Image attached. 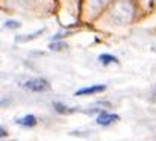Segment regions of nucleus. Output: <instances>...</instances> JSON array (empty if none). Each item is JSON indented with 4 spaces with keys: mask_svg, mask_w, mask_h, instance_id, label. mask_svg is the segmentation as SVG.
<instances>
[{
    "mask_svg": "<svg viewBox=\"0 0 156 141\" xmlns=\"http://www.w3.org/2000/svg\"><path fill=\"white\" fill-rule=\"evenodd\" d=\"M5 26H6V27H12V29H17V27H20V23H14V21H6V23H5Z\"/></svg>",
    "mask_w": 156,
    "mask_h": 141,
    "instance_id": "8",
    "label": "nucleus"
},
{
    "mask_svg": "<svg viewBox=\"0 0 156 141\" xmlns=\"http://www.w3.org/2000/svg\"><path fill=\"white\" fill-rule=\"evenodd\" d=\"M106 90V87L105 85H93V87H85V88H80V90H77L74 96H77V97H80V96H90V94H97V93H102Z\"/></svg>",
    "mask_w": 156,
    "mask_h": 141,
    "instance_id": "3",
    "label": "nucleus"
},
{
    "mask_svg": "<svg viewBox=\"0 0 156 141\" xmlns=\"http://www.w3.org/2000/svg\"><path fill=\"white\" fill-rule=\"evenodd\" d=\"M15 123L20 125V126H24V128H32V126L37 125V117L29 114V115H24V117H21V118H17Z\"/></svg>",
    "mask_w": 156,
    "mask_h": 141,
    "instance_id": "4",
    "label": "nucleus"
},
{
    "mask_svg": "<svg viewBox=\"0 0 156 141\" xmlns=\"http://www.w3.org/2000/svg\"><path fill=\"white\" fill-rule=\"evenodd\" d=\"M44 29H41V31H38V32H35L34 35H29V37H18L17 38V41H29V40H34V38H37V37H40V34L43 32Z\"/></svg>",
    "mask_w": 156,
    "mask_h": 141,
    "instance_id": "7",
    "label": "nucleus"
},
{
    "mask_svg": "<svg viewBox=\"0 0 156 141\" xmlns=\"http://www.w3.org/2000/svg\"><path fill=\"white\" fill-rule=\"evenodd\" d=\"M118 120H120V117H118L117 114L100 112L96 121H97V125H100V126H109V125H112V123H115V121H118Z\"/></svg>",
    "mask_w": 156,
    "mask_h": 141,
    "instance_id": "2",
    "label": "nucleus"
},
{
    "mask_svg": "<svg viewBox=\"0 0 156 141\" xmlns=\"http://www.w3.org/2000/svg\"><path fill=\"white\" fill-rule=\"evenodd\" d=\"M99 61H100L103 65H108V64H111V62H114V64H117V62H118V59H117L115 56H112V55H108V53L100 55V56H99Z\"/></svg>",
    "mask_w": 156,
    "mask_h": 141,
    "instance_id": "5",
    "label": "nucleus"
},
{
    "mask_svg": "<svg viewBox=\"0 0 156 141\" xmlns=\"http://www.w3.org/2000/svg\"><path fill=\"white\" fill-rule=\"evenodd\" d=\"M21 87H24L26 90L34 91V93H43V91H47L50 88L49 82L44 79H30V81L21 84Z\"/></svg>",
    "mask_w": 156,
    "mask_h": 141,
    "instance_id": "1",
    "label": "nucleus"
},
{
    "mask_svg": "<svg viewBox=\"0 0 156 141\" xmlns=\"http://www.w3.org/2000/svg\"><path fill=\"white\" fill-rule=\"evenodd\" d=\"M55 109L58 111V112H61V114H67V112H73V109H68L65 105H62V103H55Z\"/></svg>",
    "mask_w": 156,
    "mask_h": 141,
    "instance_id": "6",
    "label": "nucleus"
},
{
    "mask_svg": "<svg viewBox=\"0 0 156 141\" xmlns=\"http://www.w3.org/2000/svg\"><path fill=\"white\" fill-rule=\"evenodd\" d=\"M3 137H6V131L3 128H0V138H3Z\"/></svg>",
    "mask_w": 156,
    "mask_h": 141,
    "instance_id": "9",
    "label": "nucleus"
}]
</instances>
